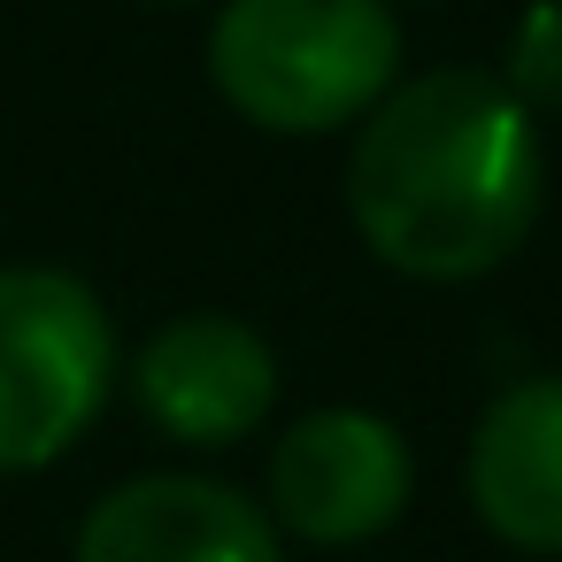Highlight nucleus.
I'll list each match as a JSON object with an SVG mask.
<instances>
[{
	"label": "nucleus",
	"instance_id": "obj_1",
	"mask_svg": "<svg viewBox=\"0 0 562 562\" xmlns=\"http://www.w3.org/2000/svg\"><path fill=\"white\" fill-rule=\"evenodd\" d=\"M547 209L539 116L493 70H431L393 86L347 155V216L362 247L416 285L493 278Z\"/></svg>",
	"mask_w": 562,
	"mask_h": 562
},
{
	"label": "nucleus",
	"instance_id": "obj_2",
	"mask_svg": "<svg viewBox=\"0 0 562 562\" xmlns=\"http://www.w3.org/2000/svg\"><path fill=\"white\" fill-rule=\"evenodd\" d=\"M401 70V24L385 0H224L209 32V78L232 116L278 139H324L362 124Z\"/></svg>",
	"mask_w": 562,
	"mask_h": 562
},
{
	"label": "nucleus",
	"instance_id": "obj_3",
	"mask_svg": "<svg viewBox=\"0 0 562 562\" xmlns=\"http://www.w3.org/2000/svg\"><path fill=\"white\" fill-rule=\"evenodd\" d=\"M116 393V324L78 270L0 262V477L63 462Z\"/></svg>",
	"mask_w": 562,
	"mask_h": 562
},
{
	"label": "nucleus",
	"instance_id": "obj_4",
	"mask_svg": "<svg viewBox=\"0 0 562 562\" xmlns=\"http://www.w3.org/2000/svg\"><path fill=\"white\" fill-rule=\"evenodd\" d=\"M416 493V454L401 424L378 408H308L301 424L278 431L270 477H262V516L308 547H362L408 516Z\"/></svg>",
	"mask_w": 562,
	"mask_h": 562
},
{
	"label": "nucleus",
	"instance_id": "obj_5",
	"mask_svg": "<svg viewBox=\"0 0 562 562\" xmlns=\"http://www.w3.org/2000/svg\"><path fill=\"white\" fill-rule=\"evenodd\" d=\"M132 401L178 447H239L278 408V355L239 316H170L132 362Z\"/></svg>",
	"mask_w": 562,
	"mask_h": 562
},
{
	"label": "nucleus",
	"instance_id": "obj_6",
	"mask_svg": "<svg viewBox=\"0 0 562 562\" xmlns=\"http://www.w3.org/2000/svg\"><path fill=\"white\" fill-rule=\"evenodd\" d=\"M70 562H285V547L255 493L201 470H147L86 508Z\"/></svg>",
	"mask_w": 562,
	"mask_h": 562
},
{
	"label": "nucleus",
	"instance_id": "obj_7",
	"mask_svg": "<svg viewBox=\"0 0 562 562\" xmlns=\"http://www.w3.org/2000/svg\"><path fill=\"white\" fill-rule=\"evenodd\" d=\"M470 508L516 554H562V378H516L470 431Z\"/></svg>",
	"mask_w": 562,
	"mask_h": 562
},
{
	"label": "nucleus",
	"instance_id": "obj_8",
	"mask_svg": "<svg viewBox=\"0 0 562 562\" xmlns=\"http://www.w3.org/2000/svg\"><path fill=\"white\" fill-rule=\"evenodd\" d=\"M493 78L524 101V116H562V0H531L516 16Z\"/></svg>",
	"mask_w": 562,
	"mask_h": 562
},
{
	"label": "nucleus",
	"instance_id": "obj_9",
	"mask_svg": "<svg viewBox=\"0 0 562 562\" xmlns=\"http://www.w3.org/2000/svg\"><path fill=\"white\" fill-rule=\"evenodd\" d=\"M170 9H193V0H170Z\"/></svg>",
	"mask_w": 562,
	"mask_h": 562
}]
</instances>
